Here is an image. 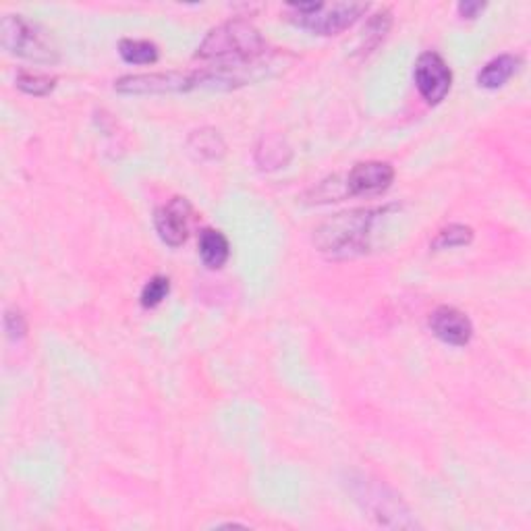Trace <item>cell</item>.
Instances as JSON below:
<instances>
[{
  "instance_id": "obj_1",
  "label": "cell",
  "mask_w": 531,
  "mask_h": 531,
  "mask_svg": "<svg viewBox=\"0 0 531 531\" xmlns=\"http://www.w3.org/2000/svg\"><path fill=\"white\" fill-rule=\"evenodd\" d=\"M266 52L268 44L260 29L245 19H231L210 29L195 58L216 63V67L203 69L208 88H234L252 81V73L264 67Z\"/></svg>"
},
{
  "instance_id": "obj_2",
  "label": "cell",
  "mask_w": 531,
  "mask_h": 531,
  "mask_svg": "<svg viewBox=\"0 0 531 531\" xmlns=\"http://www.w3.org/2000/svg\"><path fill=\"white\" fill-rule=\"evenodd\" d=\"M386 210H349L335 214L318 226L314 231V245L318 252L328 257H353L366 254L370 249L371 229H374L376 218L384 214Z\"/></svg>"
},
{
  "instance_id": "obj_3",
  "label": "cell",
  "mask_w": 531,
  "mask_h": 531,
  "mask_svg": "<svg viewBox=\"0 0 531 531\" xmlns=\"http://www.w3.org/2000/svg\"><path fill=\"white\" fill-rule=\"evenodd\" d=\"M0 40H3V48L15 57L40 65H55L58 60V50L47 29L24 19L21 15H5Z\"/></svg>"
},
{
  "instance_id": "obj_4",
  "label": "cell",
  "mask_w": 531,
  "mask_h": 531,
  "mask_svg": "<svg viewBox=\"0 0 531 531\" xmlns=\"http://www.w3.org/2000/svg\"><path fill=\"white\" fill-rule=\"evenodd\" d=\"M289 19L295 26L318 36H337L351 27L363 13L368 5L363 3H291Z\"/></svg>"
},
{
  "instance_id": "obj_5",
  "label": "cell",
  "mask_w": 531,
  "mask_h": 531,
  "mask_svg": "<svg viewBox=\"0 0 531 531\" xmlns=\"http://www.w3.org/2000/svg\"><path fill=\"white\" fill-rule=\"evenodd\" d=\"M351 492L355 500L363 506V511H368L371 517H376L380 526L417 527V523L409 517L407 506L384 484L371 482L361 475L358 480H351Z\"/></svg>"
},
{
  "instance_id": "obj_6",
  "label": "cell",
  "mask_w": 531,
  "mask_h": 531,
  "mask_svg": "<svg viewBox=\"0 0 531 531\" xmlns=\"http://www.w3.org/2000/svg\"><path fill=\"white\" fill-rule=\"evenodd\" d=\"M200 88V75L195 73H150V75H125L115 81L119 94L127 96H148V94H174L189 92Z\"/></svg>"
},
{
  "instance_id": "obj_7",
  "label": "cell",
  "mask_w": 531,
  "mask_h": 531,
  "mask_svg": "<svg viewBox=\"0 0 531 531\" xmlns=\"http://www.w3.org/2000/svg\"><path fill=\"white\" fill-rule=\"evenodd\" d=\"M413 79L417 92L422 94L428 104H440L451 92L453 73L446 65V60L436 52H423L417 58Z\"/></svg>"
},
{
  "instance_id": "obj_8",
  "label": "cell",
  "mask_w": 531,
  "mask_h": 531,
  "mask_svg": "<svg viewBox=\"0 0 531 531\" xmlns=\"http://www.w3.org/2000/svg\"><path fill=\"white\" fill-rule=\"evenodd\" d=\"M192 216H193L192 203H189L185 197H172L169 203L158 208L154 214L158 237L171 247L183 245L189 237Z\"/></svg>"
},
{
  "instance_id": "obj_9",
  "label": "cell",
  "mask_w": 531,
  "mask_h": 531,
  "mask_svg": "<svg viewBox=\"0 0 531 531\" xmlns=\"http://www.w3.org/2000/svg\"><path fill=\"white\" fill-rule=\"evenodd\" d=\"M394 169L389 162H358L347 174L345 187L349 195H380L392 185Z\"/></svg>"
},
{
  "instance_id": "obj_10",
  "label": "cell",
  "mask_w": 531,
  "mask_h": 531,
  "mask_svg": "<svg viewBox=\"0 0 531 531\" xmlns=\"http://www.w3.org/2000/svg\"><path fill=\"white\" fill-rule=\"evenodd\" d=\"M430 330L442 343L453 347H465L474 337V324L461 309L453 306H440L430 314Z\"/></svg>"
},
{
  "instance_id": "obj_11",
  "label": "cell",
  "mask_w": 531,
  "mask_h": 531,
  "mask_svg": "<svg viewBox=\"0 0 531 531\" xmlns=\"http://www.w3.org/2000/svg\"><path fill=\"white\" fill-rule=\"evenodd\" d=\"M521 58L515 55H500L484 65V69L477 73V86L485 89H498L517 73Z\"/></svg>"
},
{
  "instance_id": "obj_12",
  "label": "cell",
  "mask_w": 531,
  "mask_h": 531,
  "mask_svg": "<svg viewBox=\"0 0 531 531\" xmlns=\"http://www.w3.org/2000/svg\"><path fill=\"white\" fill-rule=\"evenodd\" d=\"M197 247H200V257H202L203 266H208L210 270L223 268L231 255L229 239H226L223 233L214 231V229H203L200 233Z\"/></svg>"
},
{
  "instance_id": "obj_13",
  "label": "cell",
  "mask_w": 531,
  "mask_h": 531,
  "mask_svg": "<svg viewBox=\"0 0 531 531\" xmlns=\"http://www.w3.org/2000/svg\"><path fill=\"white\" fill-rule=\"evenodd\" d=\"M390 26H392V13L389 9H380L376 15H371L361 32V40L358 48L359 55L366 57L370 55V52H374L378 47H380V42H384Z\"/></svg>"
},
{
  "instance_id": "obj_14",
  "label": "cell",
  "mask_w": 531,
  "mask_h": 531,
  "mask_svg": "<svg viewBox=\"0 0 531 531\" xmlns=\"http://www.w3.org/2000/svg\"><path fill=\"white\" fill-rule=\"evenodd\" d=\"M119 55L129 65H151L158 60V47L150 40H125L119 42Z\"/></svg>"
},
{
  "instance_id": "obj_15",
  "label": "cell",
  "mask_w": 531,
  "mask_h": 531,
  "mask_svg": "<svg viewBox=\"0 0 531 531\" xmlns=\"http://www.w3.org/2000/svg\"><path fill=\"white\" fill-rule=\"evenodd\" d=\"M474 241V229L467 224H449L444 229H440L434 241L430 243V247L434 252H444V249L454 247H465Z\"/></svg>"
},
{
  "instance_id": "obj_16",
  "label": "cell",
  "mask_w": 531,
  "mask_h": 531,
  "mask_svg": "<svg viewBox=\"0 0 531 531\" xmlns=\"http://www.w3.org/2000/svg\"><path fill=\"white\" fill-rule=\"evenodd\" d=\"M189 148H192L200 158H210V161H214V158H220L224 154V141L214 129H200V131H193L192 138H189Z\"/></svg>"
},
{
  "instance_id": "obj_17",
  "label": "cell",
  "mask_w": 531,
  "mask_h": 531,
  "mask_svg": "<svg viewBox=\"0 0 531 531\" xmlns=\"http://www.w3.org/2000/svg\"><path fill=\"white\" fill-rule=\"evenodd\" d=\"M17 88L21 92H26L29 96H47L57 86L55 78H48V75L42 73H19L17 75Z\"/></svg>"
},
{
  "instance_id": "obj_18",
  "label": "cell",
  "mask_w": 531,
  "mask_h": 531,
  "mask_svg": "<svg viewBox=\"0 0 531 531\" xmlns=\"http://www.w3.org/2000/svg\"><path fill=\"white\" fill-rule=\"evenodd\" d=\"M171 291V280L166 276H154L150 278L146 286L141 289V306L143 307H158L166 299V295Z\"/></svg>"
},
{
  "instance_id": "obj_19",
  "label": "cell",
  "mask_w": 531,
  "mask_h": 531,
  "mask_svg": "<svg viewBox=\"0 0 531 531\" xmlns=\"http://www.w3.org/2000/svg\"><path fill=\"white\" fill-rule=\"evenodd\" d=\"M262 143L266 148H268V151L257 150V156L266 154L264 161H260L262 169H278V166H283V164L289 162L286 158H283V151H285V154H291V150L289 148L283 150V146H285L283 140H280V138H268V140H264Z\"/></svg>"
},
{
  "instance_id": "obj_20",
  "label": "cell",
  "mask_w": 531,
  "mask_h": 531,
  "mask_svg": "<svg viewBox=\"0 0 531 531\" xmlns=\"http://www.w3.org/2000/svg\"><path fill=\"white\" fill-rule=\"evenodd\" d=\"M5 330H6V337L11 340H19L26 337L27 332V322H26V316L21 314V309L17 307H9L5 312Z\"/></svg>"
},
{
  "instance_id": "obj_21",
  "label": "cell",
  "mask_w": 531,
  "mask_h": 531,
  "mask_svg": "<svg viewBox=\"0 0 531 531\" xmlns=\"http://www.w3.org/2000/svg\"><path fill=\"white\" fill-rule=\"evenodd\" d=\"M484 9H485V5L477 3V0H465V3L457 5L459 15H461V17H465V19H475L477 15H480Z\"/></svg>"
}]
</instances>
